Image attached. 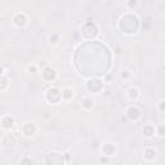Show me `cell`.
<instances>
[{"label": "cell", "mask_w": 165, "mask_h": 165, "mask_svg": "<svg viewBox=\"0 0 165 165\" xmlns=\"http://www.w3.org/2000/svg\"><path fill=\"white\" fill-rule=\"evenodd\" d=\"M99 163H104V164H106V163H108V159L106 157V155H104V156H101V157H99Z\"/></svg>", "instance_id": "44dd1931"}, {"label": "cell", "mask_w": 165, "mask_h": 165, "mask_svg": "<svg viewBox=\"0 0 165 165\" xmlns=\"http://www.w3.org/2000/svg\"><path fill=\"white\" fill-rule=\"evenodd\" d=\"M65 159H66V161H70V153L68 152L65 153Z\"/></svg>", "instance_id": "d4e9b609"}, {"label": "cell", "mask_w": 165, "mask_h": 165, "mask_svg": "<svg viewBox=\"0 0 165 165\" xmlns=\"http://www.w3.org/2000/svg\"><path fill=\"white\" fill-rule=\"evenodd\" d=\"M14 143H16V138L13 135L9 134V135H6L5 138H4V145L5 146H13Z\"/></svg>", "instance_id": "9a60e30c"}, {"label": "cell", "mask_w": 165, "mask_h": 165, "mask_svg": "<svg viewBox=\"0 0 165 165\" xmlns=\"http://www.w3.org/2000/svg\"><path fill=\"white\" fill-rule=\"evenodd\" d=\"M155 156H156V151L153 148H147L145 151V157H146V159L152 160V159H155Z\"/></svg>", "instance_id": "4fadbf2b"}, {"label": "cell", "mask_w": 165, "mask_h": 165, "mask_svg": "<svg viewBox=\"0 0 165 165\" xmlns=\"http://www.w3.org/2000/svg\"><path fill=\"white\" fill-rule=\"evenodd\" d=\"M45 98H47L50 103H58L62 98V92L58 89V88H50V89L47 90Z\"/></svg>", "instance_id": "7a4b0ae2"}, {"label": "cell", "mask_w": 165, "mask_h": 165, "mask_svg": "<svg viewBox=\"0 0 165 165\" xmlns=\"http://www.w3.org/2000/svg\"><path fill=\"white\" fill-rule=\"evenodd\" d=\"M62 98H65V99H71L72 98V90L71 89H68V88H66L65 90L62 92Z\"/></svg>", "instance_id": "2e32d148"}, {"label": "cell", "mask_w": 165, "mask_h": 165, "mask_svg": "<svg viewBox=\"0 0 165 165\" xmlns=\"http://www.w3.org/2000/svg\"><path fill=\"white\" fill-rule=\"evenodd\" d=\"M128 24H130L132 31L133 32H135L137 29H138V18H137L135 16H133V14L122 17V18L120 19V29L124 31V29L128 26Z\"/></svg>", "instance_id": "6da1fadb"}, {"label": "cell", "mask_w": 165, "mask_h": 165, "mask_svg": "<svg viewBox=\"0 0 165 165\" xmlns=\"http://www.w3.org/2000/svg\"><path fill=\"white\" fill-rule=\"evenodd\" d=\"M81 104H83V107H85V108H92L94 102H93L92 98H83Z\"/></svg>", "instance_id": "5bb4252c"}, {"label": "cell", "mask_w": 165, "mask_h": 165, "mask_svg": "<svg viewBox=\"0 0 165 165\" xmlns=\"http://www.w3.org/2000/svg\"><path fill=\"white\" fill-rule=\"evenodd\" d=\"M159 135H160V137L164 135V126H163V125H161L160 128H159Z\"/></svg>", "instance_id": "603a6c76"}, {"label": "cell", "mask_w": 165, "mask_h": 165, "mask_svg": "<svg viewBox=\"0 0 165 165\" xmlns=\"http://www.w3.org/2000/svg\"><path fill=\"white\" fill-rule=\"evenodd\" d=\"M63 155H61V153L58 152H50L48 153V157L47 160H45V163L47 164H59V163H63Z\"/></svg>", "instance_id": "3957f363"}, {"label": "cell", "mask_w": 165, "mask_h": 165, "mask_svg": "<svg viewBox=\"0 0 165 165\" xmlns=\"http://www.w3.org/2000/svg\"><path fill=\"white\" fill-rule=\"evenodd\" d=\"M164 101H160L159 102V107H160V111H164Z\"/></svg>", "instance_id": "cb8c5ba5"}, {"label": "cell", "mask_w": 165, "mask_h": 165, "mask_svg": "<svg viewBox=\"0 0 165 165\" xmlns=\"http://www.w3.org/2000/svg\"><path fill=\"white\" fill-rule=\"evenodd\" d=\"M86 86L90 92H99V90L102 89L103 84L101 83L99 80H89V81L86 83Z\"/></svg>", "instance_id": "5b68a950"}, {"label": "cell", "mask_w": 165, "mask_h": 165, "mask_svg": "<svg viewBox=\"0 0 165 165\" xmlns=\"http://www.w3.org/2000/svg\"><path fill=\"white\" fill-rule=\"evenodd\" d=\"M49 40H50V43L55 44V43H57V41L59 40V36H58L57 34H53V35H50V36H49Z\"/></svg>", "instance_id": "ac0fdd59"}, {"label": "cell", "mask_w": 165, "mask_h": 165, "mask_svg": "<svg viewBox=\"0 0 165 165\" xmlns=\"http://www.w3.org/2000/svg\"><path fill=\"white\" fill-rule=\"evenodd\" d=\"M121 78L122 79H129L130 78V72H129L128 70H122L121 71Z\"/></svg>", "instance_id": "d6986e66"}, {"label": "cell", "mask_w": 165, "mask_h": 165, "mask_svg": "<svg viewBox=\"0 0 165 165\" xmlns=\"http://www.w3.org/2000/svg\"><path fill=\"white\" fill-rule=\"evenodd\" d=\"M137 4H138V1H137V0H129V1H128V6H129L130 9L135 8Z\"/></svg>", "instance_id": "ffe728a7"}, {"label": "cell", "mask_w": 165, "mask_h": 165, "mask_svg": "<svg viewBox=\"0 0 165 165\" xmlns=\"http://www.w3.org/2000/svg\"><path fill=\"white\" fill-rule=\"evenodd\" d=\"M43 76H44L45 80H48V81H52V80L55 79V76H57V72H55L54 68L47 67V68H44V71H43Z\"/></svg>", "instance_id": "52a82bcc"}, {"label": "cell", "mask_w": 165, "mask_h": 165, "mask_svg": "<svg viewBox=\"0 0 165 165\" xmlns=\"http://www.w3.org/2000/svg\"><path fill=\"white\" fill-rule=\"evenodd\" d=\"M6 86H8V80H6V78H4L3 75H0V90L5 89Z\"/></svg>", "instance_id": "e0dca14e"}, {"label": "cell", "mask_w": 165, "mask_h": 165, "mask_svg": "<svg viewBox=\"0 0 165 165\" xmlns=\"http://www.w3.org/2000/svg\"><path fill=\"white\" fill-rule=\"evenodd\" d=\"M128 96L130 99H137V98L139 97V90L137 89V88H130V89L128 90Z\"/></svg>", "instance_id": "7c38bea8"}, {"label": "cell", "mask_w": 165, "mask_h": 165, "mask_svg": "<svg viewBox=\"0 0 165 165\" xmlns=\"http://www.w3.org/2000/svg\"><path fill=\"white\" fill-rule=\"evenodd\" d=\"M3 73H4V68L0 67V75H3Z\"/></svg>", "instance_id": "4316f807"}, {"label": "cell", "mask_w": 165, "mask_h": 165, "mask_svg": "<svg viewBox=\"0 0 165 165\" xmlns=\"http://www.w3.org/2000/svg\"><path fill=\"white\" fill-rule=\"evenodd\" d=\"M27 70H29L31 73H35V72H36V67H35V66H29V68H27Z\"/></svg>", "instance_id": "7402d4cb"}, {"label": "cell", "mask_w": 165, "mask_h": 165, "mask_svg": "<svg viewBox=\"0 0 165 165\" xmlns=\"http://www.w3.org/2000/svg\"><path fill=\"white\" fill-rule=\"evenodd\" d=\"M126 116H128L129 120H138L139 116H141V111H139L138 107H129L128 111H126Z\"/></svg>", "instance_id": "277c9868"}, {"label": "cell", "mask_w": 165, "mask_h": 165, "mask_svg": "<svg viewBox=\"0 0 165 165\" xmlns=\"http://www.w3.org/2000/svg\"><path fill=\"white\" fill-rule=\"evenodd\" d=\"M22 130L26 135H32V134H35V132H36V126H35V124H32V122H26V124L23 125Z\"/></svg>", "instance_id": "ba28073f"}, {"label": "cell", "mask_w": 165, "mask_h": 165, "mask_svg": "<svg viewBox=\"0 0 165 165\" xmlns=\"http://www.w3.org/2000/svg\"><path fill=\"white\" fill-rule=\"evenodd\" d=\"M21 163H31V160H27V159H24V160H21Z\"/></svg>", "instance_id": "484cf974"}, {"label": "cell", "mask_w": 165, "mask_h": 165, "mask_svg": "<svg viewBox=\"0 0 165 165\" xmlns=\"http://www.w3.org/2000/svg\"><path fill=\"white\" fill-rule=\"evenodd\" d=\"M13 21H14L16 26L23 27V26H26V23H27V17L24 16L23 13H17L14 16V18H13Z\"/></svg>", "instance_id": "8992f818"}, {"label": "cell", "mask_w": 165, "mask_h": 165, "mask_svg": "<svg viewBox=\"0 0 165 165\" xmlns=\"http://www.w3.org/2000/svg\"><path fill=\"white\" fill-rule=\"evenodd\" d=\"M1 125H3V128H5V129H12L13 126H14V120L10 116H4L1 119Z\"/></svg>", "instance_id": "9c48e42d"}, {"label": "cell", "mask_w": 165, "mask_h": 165, "mask_svg": "<svg viewBox=\"0 0 165 165\" xmlns=\"http://www.w3.org/2000/svg\"><path fill=\"white\" fill-rule=\"evenodd\" d=\"M102 152H103V155H106V156L114 155L115 153V146L111 145V143H106V145H103V147H102Z\"/></svg>", "instance_id": "30bf717a"}, {"label": "cell", "mask_w": 165, "mask_h": 165, "mask_svg": "<svg viewBox=\"0 0 165 165\" xmlns=\"http://www.w3.org/2000/svg\"><path fill=\"white\" fill-rule=\"evenodd\" d=\"M143 134L146 137H152L155 134V128H153L152 125H145V128H143Z\"/></svg>", "instance_id": "8fae6325"}]
</instances>
